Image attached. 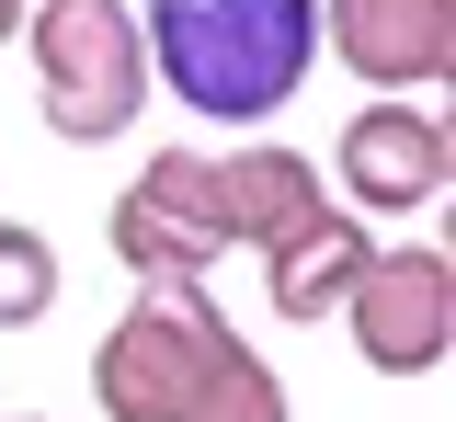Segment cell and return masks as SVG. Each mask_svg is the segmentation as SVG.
I'll use <instances>...</instances> for the list:
<instances>
[{"label": "cell", "instance_id": "cell-12", "mask_svg": "<svg viewBox=\"0 0 456 422\" xmlns=\"http://www.w3.org/2000/svg\"><path fill=\"white\" fill-rule=\"evenodd\" d=\"M23 12H35V0H0V46H23Z\"/></svg>", "mask_w": 456, "mask_h": 422}, {"label": "cell", "instance_id": "cell-9", "mask_svg": "<svg viewBox=\"0 0 456 422\" xmlns=\"http://www.w3.org/2000/svg\"><path fill=\"white\" fill-rule=\"evenodd\" d=\"M365 217H308V229H297V240H274L263 251V308H274V320H331L342 297H354V274H365Z\"/></svg>", "mask_w": 456, "mask_h": 422}, {"label": "cell", "instance_id": "cell-10", "mask_svg": "<svg viewBox=\"0 0 456 422\" xmlns=\"http://www.w3.org/2000/svg\"><path fill=\"white\" fill-rule=\"evenodd\" d=\"M57 308V240L35 217H0V331H35Z\"/></svg>", "mask_w": 456, "mask_h": 422}, {"label": "cell", "instance_id": "cell-6", "mask_svg": "<svg viewBox=\"0 0 456 422\" xmlns=\"http://www.w3.org/2000/svg\"><path fill=\"white\" fill-rule=\"evenodd\" d=\"M320 58H342L377 103H422L456 80V0H320Z\"/></svg>", "mask_w": 456, "mask_h": 422}, {"label": "cell", "instance_id": "cell-1", "mask_svg": "<svg viewBox=\"0 0 456 422\" xmlns=\"http://www.w3.org/2000/svg\"><path fill=\"white\" fill-rule=\"evenodd\" d=\"M149 92L206 126H274L320 69V0H137Z\"/></svg>", "mask_w": 456, "mask_h": 422}, {"label": "cell", "instance_id": "cell-11", "mask_svg": "<svg viewBox=\"0 0 456 422\" xmlns=\"http://www.w3.org/2000/svg\"><path fill=\"white\" fill-rule=\"evenodd\" d=\"M194 422H285V377L251 354V343H240V354L217 365V388L194 400Z\"/></svg>", "mask_w": 456, "mask_h": 422}, {"label": "cell", "instance_id": "cell-2", "mask_svg": "<svg viewBox=\"0 0 456 422\" xmlns=\"http://www.w3.org/2000/svg\"><path fill=\"white\" fill-rule=\"evenodd\" d=\"M228 354H240L228 308L194 274H171V286H137L114 308L103 354H92V400H103V422H194V400L217 388Z\"/></svg>", "mask_w": 456, "mask_h": 422}, {"label": "cell", "instance_id": "cell-5", "mask_svg": "<svg viewBox=\"0 0 456 422\" xmlns=\"http://www.w3.org/2000/svg\"><path fill=\"white\" fill-rule=\"evenodd\" d=\"M228 251V206H217V160L206 149H149L137 183L114 194V263L137 286H171V274H217Z\"/></svg>", "mask_w": 456, "mask_h": 422}, {"label": "cell", "instance_id": "cell-7", "mask_svg": "<svg viewBox=\"0 0 456 422\" xmlns=\"http://www.w3.org/2000/svg\"><path fill=\"white\" fill-rule=\"evenodd\" d=\"M320 183L354 194V217H422L456 183V126L434 103H365V115L342 126V149H331Z\"/></svg>", "mask_w": 456, "mask_h": 422}, {"label": "cell", "instance_id": "cell-13", "mask_svg": "<svg viewBox=\"0 0 456 422\" xmlns=\"http://www.w3.org/2000/svg\"><path fill=\"white\" fill-rule=\"evenodd\" d=\"M12 422H46V411H12Z\"/></svg>", "mask_w": 456, "mask_h": 422}, {"label": "cell", "instance_id": "cell-8", "mask_svg": "<svg viewBox=\"0 0 456 422\" xmlns=\"http://www.w3.org/2000/svg\"><path fill=\"white\" fill-rule=\"evenodd\" d=\"M217 206H228V251H274L308 217H331V183L285 137H240V149H217Z\"/></svg>", "mask_w": 456, "mask_h": 422}, {"label": "cell", "instance_id": "cell-3", "mask_svg": "<svg viewBox=\"0 0 456 422\" xmlns=\"http://www.w3.org/2000/svg\"><path fill=\"white\" fill-rule=\"evenodd\" d=\"M23 58H35V103L69 149H103L149 115V46H137L126 0H35Z\"/></svg>", "mask_w": 456, "mask_h": 422}, {"label": "cell", "instance_id": "cell-4", "mask_svg": "<svg viewBox=\"0 0 456 422\" xmlns=\"http://www.w3.org/2000/svg\"><path fill=\"white\" fill-rule=\"evenodd\" d=\"M342 331H354V354H365V377H434V365L456 354V263L445 240H388L365 251V274H354V297L331 308Z\"/></svg>", "mask_w": 456, "mask_h": 422}]
</instances>
